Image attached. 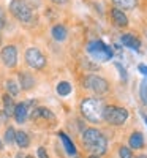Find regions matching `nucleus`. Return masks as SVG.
<instances>
[{
    "label": "nucleus",
    "mask_w": 147,
    "mask_h": 158,
    "mask_svg": "<svg viewBox=\"0 0 147 158\" xmlns=\"http://www.w3.org/2000/svg\"><path fill=\"white\" fill-rule=\"evenodd\" d=\"M82 144L84 147L92 152L93 155H103L106 153V149H108V141L103 136L101 131H98L97 128H87L82 133Z\"/></svg>",
    "instance_id": "f257e3e1"
},
{
    "label": "nucleus",
    "mask_w": 147,
    "mask_h": 158,
    "mask_svg": "<svg viewBox=\"0 0 147 158\" xmlns=\"http://www.w3.org/2000/svg\"><path fill=\"white\" fill-rule=\"evenodd\" d=\"M103 111H104V103L98 98H84L81 103L82 115L92 123H98L103 120Z\"/></svg>",
    "instance_id": "f03ea898"
},
{
    "label": "nucleus",
    "mask_w": 147,
    "mask_h": 158,
    "mask_svg": "<svg viewBox=\"0 0 147 158\" xmlns=\"http://www.w3.org/2000/svg\"><path fill=\"white\" fill-rule=\"evenodd\" d=\"M10 13L21 22H30L33 18L32 6L25 2V0H11L10 3Z\"/></svg>",
    "instance_id": "7ed1b4c3"
},
{
    "label": "nucleus",
    "mask_w": 147,
    "mask_h": 158,
    "mask_svg": "<svg viewBox=\"0 0 147 158\" xmlns=\"http://www.w3.org/2000/svg\"><path fill=\"white\" fill-rule=\"evenodd\" d=\"M89 56L97 62H108L112 57V49L103 41H92L87 44Z\"/></svg>",
    "instance_id": "20e7f679"
},
{
    "label": "nucleus",
    "mask_w": 147,
    "mask_h": 158,
    "mask_svg": "<svg viewBox=\"0 0 147 158\" xmlns=\"http://www.w3.org/2000/svg\"><path fill=\"white\" fill-rule=\"evenodd\" d=\"M103 118L111 125H124L128 118V111L120 106H104L103 111Z\"/></svg>",
    "instance_id": "39448f33"
},
{
    "label": "nucleus",
    "mask_w": 147,
    "mask_h": 158,
    "mask_svg": "<svg viewBox=\"0 0 147 158\" xmlns=\"http://www.w3.org/2000/svg\"><path fill=\"white\" fill-rule=\"evenodd\" d=\"M84 85L86 89L95 92L97 95H103L109 90V84L106 79H103L101 76H97V74H89L84 77Z\"/></svg>",
    "instance_id": "423d86ee"
},
{
    "label": "nucleus",
    "mask_w": 147,
    "mask_h": 158,
    "mask_svg": "<svg viewBox=\"0 0 147 158\" xmlns=\"http://www.w3.org/2000/svg\"><path fill=\"white\" fill-rule=\"evenodd\" d=\"M25 62H27V65L30 68L33 70H41L46 67V57L44 54L40 49L36 48H29L27 51H25Z\"/></svg>",
    "instance_id": "0eeeda50"
},
{
    "label": "nucleus",
    "mask_w": 147,
    "mask_h": 158,
    "mask_svg": "<svg viewBox=\"0 0 147 158\" xmlns=\"http://www.w3.org/2000/svg\"><path fill=\"white\" fill-rule=\"evenodd\" d=\"M2 62L8 68L16 67V63H18V49H16V46L8 44L2 49Z\"/></svg>",
    "instance_id": "6e6552de"
},
{
    "label": "nucleus",
    "mask_w": 147,
    "mask_h": 158,
    "mask_svg": "<svg viewBox=\"0 0 147 158\" xmlns=\"http://www.w3.org/2000/svg\"><path fill=\"white\" fill-rule=\"evenodd\" d=\"M15 118L18 123H24L27 120V117L30 115V109H29V104L27 103H19L15 106Z\"/></svg>",
    "instance_id": "1a4fd4ad"
},
{
    "label": "nucleus",
    "mask_w": 147,
    "mask_h": 158,
    "mask_svg": "<svg viewBox=\"0 0 147 158\" xmlns=\"http://www.w3.org/2000/svg\"><path fill=\"white\" fill-rule=\"evenodd\" d=\"M111 18H112L114 25H117V27H127V25H128L127 15L122 10H119V8H112L111 10Z\"/></svg>",
    "instance_id": "9d476101"
},
{
    "label": "nucleus",
    "mask_w": 147,
    "mask_h": 158,
    "mask_svg": "<svg viewBox=\"0 0 147 158\" xmlns=\"http://www.w3.org/2000/svg\"><path fill=\"white\" fill-rule=\"evenodd\" d=\"M120 43H122L124 46H127V48H130V49H135V51H138L141 48L139 38H136L131 33H124L122 36H120Z\"/></svg>",
    "instance_id": "9b49d317"
},
{
    "label": "nucleus",
    "mask_w": 147,
    "mask_h": 158,
    "mask_svg": "<svg viewBox=\"0 0 147 158\" xmlns=\"http://www.w3.org/2000/svg\"><path fill=\"white\" fill-rule=\"evenodd\" d=\"M30 117L33 120H38V118H44V120H51V122L56 120V115L46 108H36L33 112H30Z\"/></svg>",
    "instance_id": "f8f14e48"
},
{
    "label": "nucleus",
    "mask_w": 147,
    "mask_h": 158,
    "mask_svg": "<svg viewBox=\"0 0 147 158\" xmlns=\"http://www.w3.org/2000/svg\"><path fill=\"white\" fill-rule=\"evenodd\" d=\"M35 85V79L29 73H19V87L22 90H30Z\"/></svg>",
    "instance_id": "ddd939ff"
},
{
    "label": "nucleus",
    "mask_w": 147,
    "mask_h": 158,
    "mask_svg": "<svg viewBox=\"0 0 147 158\" xmlns=\"http://www.w3.org/2000/svg\"><path fill=\"white\" fill-rule=\"evenodd\" d=\"M15 142L18 144V146H19L21 149L29 147V144H30L29 135L25 133V131H16V135H15Z\"/></svg>",
    "instance_id": "4468645a"
},
{
    "label": "nucleus",
    "mask_w": 147,
    "mask_h": 158,
    "mask_svg": "<svg viewBox=\"0 0 147 158\" xmlns=\"http://www.w3.org/2000/svg\"><path fill=\"white\" fill-rule=\"evenodd\" d=\"M51 33H52V38L56 40V41H63V40L66 38V35H68V32H66V29L63 27V25H56V27H52V30H51Z\"/></svg>",
    "instance_id": "2eb2a0df"
},
{
    "label": "nucleus",
    "mask_w": 147,
    "mask_h": 158,
    "mask_svg": "<svg viewBox=\"0 0 147 158\" xmlns=\"http://www.w3.org/2000/svg\"><path fill=\"white\" fill-rule=\"evenodd\" d=\"M59 136H60V139H62V142H63V147H65V150H66V153L68 155H76V147H74V144L70 141V138L66 136L65 133H59Z\"/></svg>",
    "instance_id": "dca6fc26"
},
{
    "label": "nucleus",
    "mask_w": 147,
    "mask_h": 158,
    "mask_svg": "<svg viewBox=\"0 0 147 158\" xmlns=\"http://www.w3.org/2000/svg\"><path fill=\"white\" fill-rule=\"evenodd\" d=\"M144 146V138L139 131H135L131 136H130V147L131 149H141Z\"/></svg>",
    "instance_id": "f3484780"
},
{
    "label": "nucleus",
    "mask_w": 147,
    "mask_h": 158,
    "mask_svg": "<svg viewBox=\"0 0 147 158\" xmlns=\"http://www.w3.org/2000/svg\"><path fill=\"white\" fill-rule=\"evenodd\" d=\"M112 3L119 10H133L136 6L138 0H112Z\"/></svg>",
    "instance_id": "a211bd4d"
},
{
    "label": "nucleus",
    "mask_w": 147,
    "mask_h": 158,
    "mask_svg": "<svg viewBox=\"0 0 147 158\" xmlns=\"http://www.w3.org/2000/svg\"><path fill=\"white\" fill-rule=\"evenodd\" d=\"M3 106H5V109H3V112L8 115V117H11L13 114H15V101L11 100V97L10 95H5L3 97Z\"/></svg>",
    "instance_id": "6ab92c4d"
},
{
    "label": "nucleus",
    "mask_w": 147,
    "mask_h": 158,
    "mask_svg": "<svg viewBox=\"0 0 147 158\" xmlns=\"http://www.w3.org/2000/svg\"><path fill=\"white\" fill-rule=\"evenodd\" d=\"M57 94L62 95V97L70 95V94H71V84H70V82H66V81L59 82V84H57Z\"/></svg>",
    "instance_id": "aec40b11"
},
{
    "label": "nucleus",
    "mask_w": 147,
    "mask_h": 158,
    "mask_svg": "<svg viewBox=\"0 0 147 158\" xmlns=\"http://www.w3.org/2000/svg\"><path fill=\"white\" fill-rule=\"evenodd\" d=\"M6 90H8V94H10V97H16L18 94H19V84L16 82V81H13V79H8L6 81Z\"/></svg>",
    "instance_id": "412c9836"
},
{
    "label": "nucleus",
    "mask_w": 147,
    "mask_h": 158,
    "mask_svg": "<svg viewBox=\"0 0 147 158\" xmlns=\"http://www.w3.org/2000/svg\"><path fill=\"white\" fill-rule=\"evenodd\" d=\"M139 95H141V100L144 104H147V79L141 82V87H139Z\"/></svg>",
    "instance_id": "4be33fe9"
},
{
    "label": "nucleus",
    "mask_w": 147,
    "mask_h": 158,
    "mask_svg": "<svg viewBox=\"0 0 147 158\" xmlns=\"http://www.w3.org/2000/svg\"><path fill=\"white\" fill-rule=\"evenodd\" d=\"M15 135H16V131L13 128H8L5 131V142L6 144H13V142H15Z\"/></svg>",
    "instance_id": "5701e85b"
},
{
    "label": "nucleus",
    "mask_w": 147,
    "mask_h": 158,
    "mask_svg": "<svg viewBox=\"0 0 147 158\" xmlns=\"http://www.w3.org/2000/svg\"><path fill=\"white\" fill-rule=\"evenodd\" d=\"M119 155H120V158H133V152L130 147H120Z\"/></svg>",
    "instance_id": "b1692460"
},
{
    "label": "nucleus",
    "mask_w": 147,
    "mask_h": 158,
    "mask_svg": "<svg viewBox=\"0 0 147 158\" xmlns=\"http://www.w3.org/2000/svg\"><path fill=\"white\" fill-rule=\"evenodd\" d=\"M8 118H10V117H8L3 111H0V125H5V123L8 122Z\"/></svg>",
    "instance_id": "393cba45"
},
{
    "label": "nucleus",
    "mask_w": 147,
    "mask_h": 158,
    "mask_svg": "<svg viewBox=\"0 0 147 158\" xmlns=\"http://www.w3.org/2000/svg\"><path fill=\"white\" fill-rule=\"evenodd\" d=\"M38 156H40V158H49V155L46 153V149H44V147H40V149H38Z\"/></svg>",
    "instance_id": "a878e982"
},
{
    "label": "nucleus",
    "mask_w": 147,
    "mask_h": 158,
    "mask_svg": "<svg viewBox=\"0 0 147 158\" xmlns=\"http://www.w3.org/2000/svg\"><path fill=\"white\" fill-rule=\"evenodd\" d=\"M116 67L119 68V71H120V76H122V79H124V81H127V71H125V68H122L119 63H116Z\"/></svg>",
    "instance_id": "bb28decb"
},
{
    "label": "nucleus",
    "mask_w": 147,
    "mask_h": 158,
    "mask_svg": "<svg viewBox=\"0 0 147 158\" xmlns=\"http://www.w3.org/2000/svg\"><path fill=\"white\" fill-rule=\"evenodd\" d=\"M5 25V15H3V10H2V6H0V29H2Z\"/></svg>",
    "instance_id": "cd10ccee"
},
{
    "label": "nucleus",
    "mask_w": 147,
    "mask_h": 158,
    "mask_svg": "<svg viewBox=\"0 0 147 158\" xmlns=\"http://www.w3.org/2000/svg\"><path fill=\"white\" fill-rule=\"evenodd\" d=\"M138 70H139L142 74H145V76H147V67H145V65H139V67H138Z\"/></svg>",
    "instance_id": "c85d7f7f"
},
{
    "label": "nucleus",
    "mask_w": 147,
    "mask_h": 158,
    "mask_svg": "<svg viewBox=\"0 0 147 158\" xmlns=\"http://www.w3.org/2000/svg\"><path fill=\"white\" fill-rule=\"evenodd\" d=\"M27 3H29L30 6H32V5H33V6H38V5H40V0H29Z\"/></svg>",
    "instance_id": "c756f323"
},
{
    "label": "nucleus",
    "mask_w": 147,
    "mask_h": 158,
    "mask_svg": "<svg viewBox=\"0 0 147 158\" xmlns=\"http://www.w3.org/2000/svg\"><path fill=\"white\" fill-rule=\"evenodd\" d=\"M51 2H54V3H59V5H63V3H66L68 0H51Z\"/></svg>",
    "instance_id": "7c9ffc66"
},
{
    "label": "nucleus",
    "mask_w": 147,
    "mask_h": 158,
    "mask_svg": "<svg viewBox=\"0 0 147 158\" xmlns=\"http://www.w3.org/2000/svg\"><path fill=\"white\" fill-rule=\"evenodd\" d=\"M87 158H100L98 155H90V156H87Z\"/></svg>",
    "instance_id": "2f4dec72"
},
{
    "label": "nucleus",
    "mask_w": 147,
    "mask_h": 158,
    "mask_svg": "<svg viewBox=\"0 0 147 158\" xmlns=\"http://www.w3.org/2000/svg\"><path fill=\"white\" fill-rule=\"evenodd\" d=\"M136 158H147V155H138Z\"/></svg>",
    "instance_id": "473e14b6"
},
{
    "label": "nucleus",
    "mask_w": 147,
    "mask_h": 158,
    "mask_svg": "<svg viewBox=\"0 0 147 158\" xmlns=\"http://www.w3.org/2000/svg\"><path fill=\"white\" fill-rule=\"evenodd\" d=\"M145 123H147V115H145Z\"/></svg>",
    "instance_id": "72a5a7b5"
},
{
    "label": "nucleus",
    "mask_w": 147,
    "mask_h": 158,
    "mask_svg": "<svg viewBox=\"0 0 147 158\" xmlns=\"http://www.w3.org/2000/svg\"><path fill=\"white\" fill-rule=\"evenodd\" d=\"M27 158H32V156H27Z\"/></svg>",
    "instance_id": "f704fd0d"
},
{
    "label": "nucleus",
    "mask_w": 147,
    "mask_h": 158,
    "mask_svg": "<svg viewBox=\"0 0 147 158\" xmlns=\"http://www.w3.org/2000/svg\"><path fill=\"white\" fill-rule=\"evenodd\" d=\"M76 158H78V156H76Z\"/></svg>",
    "instance_id": "c9c22d12"
}]
</instances>
